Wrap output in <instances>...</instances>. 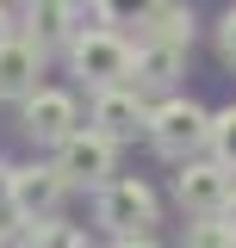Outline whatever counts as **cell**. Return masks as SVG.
I'll use <instances>...</instances> for the list:
<instances>
[{
  "instance_id": "6da1fadb",
  "label": "cell",
  "mask_w": 236,
  "mask_h": 248,
  "mask_svg": "<svg viewBox=\"0 0 236 248\" xmlns=\"http://www.w3.org/2000/svg\"><path fill=\"white\" fill-rule=\"evenodd\" d=\"M68 62H75V75L87 81V87H118V81H131V62L137 50L118 37V31H75L68 37Z\"/></svg>"
},
{
  "instance_id": "7a4b0ae2",
  "label": "cell",
  "mask_w": 236,
  "mask_h": 248,
  "mask_svg": "<svg viewBox=\"0 0 236 248\" xmlns=\"http://www.w3.org/2000/svg\"><path fill=\"white\" fill-rule=\"evenodd\" d=\"M143 137L155 143V155L186 161V155L211 137V118L193 106V99H162V106H149V130H143Z\"/></svg>"
},
{
  "instance_id": "3957f363",
  "label": "cell",
  "mask_w": 236,
  "mask_h": 248,
  "mask_svg": "<svg viewBox=\"0 0 236 248\" xmlns=\"http://www.w3.org/2000/svg\"><path fill=\"white\" fill-rule=\"evenodd\" d=\"M112 161H118V143L100 130V124H87V130H68L56 143V168L68 186H106L112 180Z\"/></svg>"
},
{
  "instance_id": "277c9868",
  "label": "cell",
  "mask_w": 236,
  "mask_h": 248,
  "mask_svg": "<svg viewBox=\"0 0 236 248\" xmlns=\"http://www.w3.org/2000/svg\"><path fill=\"white\" fill-rule=\"evenodd\" d=\"M100 223L112 236H143L155 223V192L143 180H106L100 186Z\"/></svg>"
},
{
  "instance_id": "5b68a950",
  "label": "cell",
  "mask_w": 236,
  "mask_h": 248,
  "mask_svg": "<svg viewBox=\"0 0 236 248\" xmlns=\"http://www.w3.org/2000/svg\"><path fill=\"white\" fill-rule=\"evenodd\" d=\"M62 192H68L62 168H13V180H6V205L25 217V223H37V217H56Z\"/></svg>"
},
{
  "instance_id": "8992f818",
  "label": "cell",
  "mask_w": 236,
  "mask_h": 248,
  "mask_svg": "<svg viewBox=\"0 0 236 248\" xmlns=\"http://www.w3.org/2000/svg\"><path fill=\"white\" fill-rule=\"evenodd\" d=\"M68 130H81L75 93H62V87H31V93H25V137H31V143H62Z\"/></svg>"
},
{
  "instance_id": "52a82bcc",
  "label": "cell",
  "mask_w": 236,
  "mask_h": 248,
  "mask_svg": "<svg viewBox=\"0 0 236 248\" xmlns=\"http://www.w3.org/2000/svg\"><path fill=\"white\" fill-rule=\"evenodd\" d=\"M174 192H180V205L199 217V211H224L236 186H230V168H224V161H186L180 180H174Z\"/></svg>"
},
{
  "instance_id": "ba28073f",
  "label": "cell",
  "mask_w": 236,
  "mask_h": 248,
  "mask_svg": "<svg viewBox=\"0 0 236 248\" xmlns=\"http://www.w3.org/2000/svg\"><path fill=\"white\" fill-rule=\"evenodd\" d=\"M93 124L112 137V143H131L137 130H149V106L137 99V87H100V99H93Z\"/></svg>"
},
{
  "instance_id": "9c48e42d",
  "label": "cell",
  "mask_w": 236,
  "mask_h": 248,
  "mask_svg": "<svg viewBox=\"0 0 236 248\" xmlns=\"http://www.w3.org/2000/svg\"><path fill=\"white\" fill-rule=\"evenodd\" d=\"M37 68H44V44L37 37H6L0 44V99H25L37 87Z\"/></svg>"
},
{
  "instance_id": "30bf717a",
  "label": "cell",
  "mask_w": 236,
  "mask_h": 248,
  "mask_svg": "<svg viewBox=\"0 0 236 248\" xmlns=\"http://www.w3.org/2000/svg\"><path fill=\"white\" fill-rule=\"evenodd\" d=\"M180 62H186L180 44H143L137 62H131V87H174Z\"/></svg>"
},
{
  "instance_id": "8fae6325",
  "label": "cell",
  "mask_w": 236,
  "mask_h": 248,
  "mask_svg": "<svg viewBox=\"0 0 236 248\" xmlns=\"http://www.w3.org/2000/svg\"><path fill=\"white\" fill-rule=\"evenodd\" d=\"M143 25H149V44H180V50H186V44H193V6L162 0V6L149 13Z\"/></svg>"
},
{
  "instance_id": "7c38bea8",
  "label": "cell",
  "mask_w": 236,
  "mask_h": 248,
  "mask_svg": "<svg viewBox=\"0 0 236 248\" xmlns=\"http://www.w3.org/2000/svg\"><path fill=\"white\" fill-rule=\"evenodd\" d=\"M186 248H236V223L224 211H199L186 223Z\"/></svg>"
},
{
  "instance_id": "4fadbf2b",
  "label": "cell",
  "mask_w": 236,
  "mask_h": 248,
  "mask_svg": "<svg viewBox=\"0 0 236 248\" xmlns=\"http://www.w3.org/2000/svg\"><path fill=\"white\" fill-rule=\"evenodd\" d=\"M31 248H87V236L75 223H56V217H37L31 223Z\"/></svg>"
},
{
  "instance_id": "5bb4252c",
  "label": "cell",
  "mask_w": 236,
  "mask_h": 248,
  "mask_svg": "<svg viewBox=\"0 0 236 248\" xmlns=\"http://www.w3.org/2000/svg\"><path fill=\"white\" fill-rule=\"evenodd\" d=\"M211 155H218V161H224V168H236V106H224V112H218V118H211Z\"/></svg>"
},
{
  "instance_id": "9a60e30c",
  "label": "cell",
  "mask_w": 236,
  "mask_h": 248,
  "mask_svg": "<svg viewBox=\"0 0 236 248\" xmlns=\"http://www.w3.org/2000/svg\"><path fill=\"white\" fill-rule=\"evenodd\" d=\"M93 6H100V19H112V25H124V19H137V25H143L162 0H93Z\"/></svg>"
},
{
  "instance_id": "2e32d148",
  "label": "cell",
  "mask_w": 236,
  "mask_h": 248,
  "mask_svg": "<svg viewBox=\"0 0 236 248\" xmlns=\"http://www.w3.org/2000/svg\"><path fill=\"white\" fill-rule=\"evenodd\" d=\"M218 50L236 62V13H224V25H218Z\"/></svg>"
},
{
  "instance_id": "e0dca14e",
  "label": "cell",
  "mask_w": 236,
  "mask_h": 248,
  "mask_svg": "<svg viewBox=\"0 0 236 248\" xmlns=\"http://www.w3.org/2000/svg\"><path fill=\"white\" fill-rule=\"evenodd\" d=\"M6 37H13V13L0 6V44H6Z\"/></svg>"
},
{
  "instance_id": "ac0fdd59",
  "label": "cell",
  "mask_w": 236,
  "mask_h": 248,
  "mask_svg": "<svg viewBox=\"0 0 236 248\" xmlns=\"http://www.w3.org/2000/svg\"><path fill=\"white\" fill-rule=\"evenodd\" d=\"M112 248H149V242H143V236H118Z\"/></svg>"
},
{
  "instance_id": "d6986e66",
  "label": "cell",
  "mask_w": 236,
  "mask_h": 248,
  "mask_svg": "<svg viewBox=\"0 0 236 248\" xmlns=\"http://www.w3.org/2000/svg\"><path fill=\"white\" fill-rule=\"evenodd\" d=\"M224 217H230V223H236V192H230V205H224Z\"/></svg>"
},
{
  "instance_id": "ffe728a7",
  "label": "cell",
  "mask_w": 236,
  "mask_h": 248,
  "mask_svg": "<svg viewBox=\"0 0 236 248\" xmlns=\"http://www.w3.org/2000/svg\"><path fill=\"white\" fill-rule=\"evenodd\" d=\"M25 6H37V0H25Z\"/></svg>"
}]
</instances>
